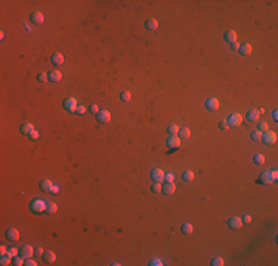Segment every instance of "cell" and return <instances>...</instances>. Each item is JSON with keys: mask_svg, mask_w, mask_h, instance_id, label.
I'll return each instance as SVG.
<instances>
[{"mask_svg": "<svg viewBox=\"0 0 278 266\" xmlns=\"http://www.w3.org/2000/svg\"><path fill=\"white\" fill-rule=\"evenodd\" d=\"M43 259H45V262H48V263H52V262H55V260H56V256H55V253H53V251H45V254H43Z\"/></svg>", "mask_w": 278, "mask_h": 266, "instance_id": "7402d4cb", "label": "cell"}, {"mask_svg": "<svg viewBox=\"0 0 278 266\" xmlns=\"http://www.w3.org/2000/svg\"><path fill=\"white\" fill-rule=\"evenodd\" d=\"M161 191H163V194H166V195L173 194L175 191H176V185H175L173 182H166V183L161 186Z\"/></svg>", "mask_w": 278, "mask_h": 266, "instance_id": "9c48e42d", "label": "cell"}, {"mask_svg": "<svg viewBox=\"0 0 278 266\" xmlns=\"http://www.w3.org/2000/svg\"><path fill=\"white\" fill-rule=\"evenodd\" d=\"M46 204L48 203H45L43 200H40V198H37V200H34L33 203H31V206H30V209L33 210L34 213H42V212H46Z\"/></svg>", "mask_w": 278, "mask_h": 266, "instance_id": "6da1fadb", "label": "cell"}, {"mask_svg": "<svg viewBox=\"0 0 278 266\" xmlns=\"http://www.w3.org/2000/svg\"><path fill=\"white\" fill-rule=\"evenodd\" d=\"M206 108H207L209 111H216V109L219 108V99H216V98H209L207 101H206Z\"/></svg>", "mask_w": 278, "mask_h": 266, "instance_id": "8fae6325", "label": "cell"}, {"mask_svg": "<svg viewBox=\"0 0 278 266\" xmlns=\"http://www.w3.org/2000/svg\"><path fill=\"white\" fill-rule=\"evenodd\" d=\"M145 28H147V30H150V31H154V30H157V28H158V21H157V19H154V18H150V19H147V22H145Z\"/></svg>", "mask_w": 278, "mask_h": 266, "instance_id": "9a60e30c", "label": "cell"}, {"mask_svg": "<svg viewBox=\"0 0 278 266\" xmlns=\"http://www.w3.org/2000/svg\"><path fill=\"white\" fill-rule=\"evenodd\" d=\"M0 263H2L3 266H8L9 263H12V256H11L9 253L3 254V256H2V259H0Z\"/></svg>", "mask_w": 278, "mask_h": 266, "instance_id": "cb8c5ba5", "label": "cell"}, {"mask_svg": "<svg viewBox=\"0 0 278 266\" xmlns=\"http://www.w3.org/2000/svg\"><path fill=\"white\" fill-rule=\"evenodd\" d=\"M231 46H232V49H234V50H238L241 44H240L238 41H234V43H231Z\"/></svg>", "mask_w": 278, "mask_h": 266, "instance_id": "7dc6e473", "label": "cell"}, {"mask_svg": "<svg viewBox=\"0 0 278 266\" xmlns=\"http://www.w3.org/2000/svg\"><path fill=\"white\" fill-rule=\"evenodd\" d=\"M151 189H153V192H160V191H161V185H160V182H154V183H153V186H151Z\"/></svg>", "mask_w": 278, "mask_h": 266, "instance_id": "d590c367", "label": "cell"}, {"mask_svg": "<svg viewBox=\"0 0 278 266\" xmlns=\"http://www.w3.org/2000/svg\"><path fill=\"white\" fill-rule=\"evenodd\" d=\"M90 112H96V114H98V112H99L98 105H92V106H90Z\"/></svg>", "mask_w": 278, "mask_h": 266, "instance_id": "f907efd6", "label": "cell"}, {"mask_svg": "<svg viewBox=\"0 0 278 266\" xmlns=\"http://www.w3.org/2000/svg\"><path fill=\"white\" fill-rule=\"evenodd\" d=\"M258 130H259V132H262V133H263V132H266V130H268V124L263 123V121H262V123H259V124H258Z\"/></svg>", "mask_w": 278, "mask_h": 266, "instance_id": "8d00e7d4", "label": "cell"}, {"mask_svg": "<svg viewBox=\"0 0 278 266\" xmlns=\"http://www.w3.org/2000/svg\"><path fill=\"white\" fill-rule=\"evenodd\" d=\"M52 186H53V183L51 180H48V179H45V180L40 182V189H42V191H51Z\"/></svg>", "mask_w": 278, "mask_h": 266, "instance_id": "603a6c76", "label": "cell"}, {"mask_svg": "<svg viewBox=\"0 0 278 266\" xmlns=\"http://www.w3.org/2000/svg\"><path fill=\"white\" fill-rule=\"evenodd\" d=\"M167 133H169V135H178V133H179V127H178L176 124H170V126L167 127Z\"/></svg>", "mask_w": 278, "mask_h": 266, "instance_id": "f546056e", "label": "cell"}, {"mask_svg": "<svg viewBox=\"0 0 278 266\" xmlns=\"http://www.w3.org/2000/svg\"><path fill=\"white\" fill-rule=\"evenodd\" d=\"M58 212V206H56V203H48L46 204V213H49V214H52V213Z\"/></svg>", "mask_w": 278, "mask_h": 266, "instance_id": "484cf974", "label": "cell"}, {"mask_svg": "<svg viewBox=\"0 0 278 266\" xmlns=\"http://www.w3.org/2000/svg\"><path fill=\"white\" fill-rule=\"evenodd\" d=\"M34 254H36V256H43V254H45V253H43V248H42V247H37L34 250Z\"/></svg>", "mask_w": 278, "mask_h": 266, "instance_id": "ee69618b", "label": "cell"}, {"mask_svg": "<svg viewBox=\"0 0 278 266\" xmlns=\"http://www.w3.org/2000/svg\"><path fill=\"white\" fill-rule=\"evenodd\" d=\"M28 136H30V139H31V141H36V139H39V132L34 129V130H33V132H31Z\"/></svg>", "mask_w": 278, "mask_h": 266, "instance_id": "f35d334b", "label": "cell"}, {"mask_svg": "<svg viewBox=\"0 0 278 266\" xmlns=\"http://www.w3.org/2000/svg\"><path fill=\"white\" fill-rule=\"evenodd\" d=\"M226 123L229 124V126H240V124L243 123V115L241 114H238V112H234V114H231L229 117H228V120H226Z\"/></svg>", "mask_w": 278, "mask_h": 266, "instance_id": "3957f363", "label": "cell"}, {"mask_svg": "<svg viewBox=\"0 0 278 266\" xmlns=\"http://www.w3.org/2000/svg\"><path fill=\"white\" fill-rule=\"evenodd\" d=\"M166 143H167V146H169V148L178 149V148L181 146V138H179L178 135H170V136L167 138Z\"/></svg>", "mask_w": 278, "mask_h": 266, "instance_id": "277c9868", "label": "cell"}, {"mask_svg": "<svg viewBox=\"0 0 278 266\" xmlns=\"http://www.w3.org/2000/svg\"><path fill=\"white\" fill-rule=\"evenodd\" d=\"M8 253H9L12 257H15V256H18V248L17 247H11L9 250H8Z\"/></svg>", "mask_w": 278, "mask_h": 266, "instance_id": "ab89813d", "label": "cell"}, {"mask_svg": "<svg viewBox=\"0 0 278 266\" xmlns=\"http://www.w3.org/2000/svg\"><path fill=\"white\" fill-rule=\"evenodd\" d=\"M76 112H77L79 115H82V114H85V112H86V106H83V105H79V106H77V109H76Z\"/></svg>", "mask_w": 278, "mask_h": 266, "instance_id": "74e56055", "label": "cell"}, {"mask_svg": "<svg viewBox=\"0 0 278 266\" xmlns=\"http://www.w3.org/2000/svg\"><path fill=\"white\" fill-rule=\"evenodd\" d=\"M253 161H255L256 164H263V163H265V155H262V154H256V155H255V158H253Z\"/></svg>", "mask_w": 278, "mask_h": 266, "instance_id": "836d02e7", "label": "cell"}, {"mask_svg": "<svg viewBox=\"0 0 278 266\" xmlns=\"http://www.w3.org/2000/svg\"><path fill=\"white\" fill-rule=\"evenodd\" d=\"M224 38H225V41H228V43H234V41H237V33L234 30H228V31H225V34H224Z\"/></svg>", "mask_w": 278, "mask_h": 266, "instance_id": "5bb4252c", "label": "cell"}, {"mask_svg": "<svg viewBox=\"0 0 278 266\" xmlns=\"http://www.w3.org/2000/svg\"><path fill=\"white\" fill-rule=\"evenodd\" d=\"M259 182L263 183V185L271 183L272 180H271V175H269V172H263V173H261V176H259Z\"/></svg>", "mask_w": 278, "mask_h": 266, "instance_id": "ffe728a7", "label": "cell"}, {"mask_svg": "<svg viewBox=\"0 0 278 266\" xmlns=\"http://www.w3.org/2000/svg\"><path fill=\"white\" fill-rule=\"evenodd\" d=\"M49 192H51V194H53V195H56L58 192H59V188H58L56 185H53L52 188H51V191H49Z\"/></svg>", "mask_w": 278, "mask_h": 266, "instance_id": "f6af8a7d", "label": "cell"}, {"mask_svg": "<svg viewBox=\"0 0 278 266\" xmlns=\"http://www.w3.org/2000/svg\"><path fill=\"white\" fill-rule=\"evenodd\" d=\"M96 118L99 123H110L111 121V112L107 111V109H101L98 114H96Z\"/></svg>", "mask_w": 278, "mask_h": 266, "instance_id": "8992f818", "label": "cell"}, {"mask_svg": "<svg viewBox=\"0 0 278 266\" xmlns=\"http://www.w3.org/2000/svg\"><path fill=\"white\" fill-rule=\"evenodd\" d=\"M182 232L185 234V235H190L192 232V225L191 223H184L182 225Z\"/></svg>", "mask_w": 278, "mask_h": 266, "instance_id": "4dcf8cb0", "label": "cell"}, {"mask_svg": "<svg viewBox=\"0 0 278 266\" xmlns=\"http://www.w3.org/2000/svg\"><path fill=\"white\" fill-rule=\"evenodd\" d=\"M0 253H2V256L6 254V253H8V248L5 247V246H2V247H0Z\"/></svg>", "mask_w": 278, "mask_h": 266, "instance_id": "816d5d0a", "label": "cell"}, {"mask_svg": "<svg viewBox=\"0 0 278 266\" xmlns=\"http://www.w3.org/2000/svg\"><path fill=\"white\" fill-rule=\"evenodd\" d=\"M130 98H132V95H130V92H129V90H124V92L120 93V99H122L123 102H129V101H130Z\"/></svg>", "mask_w": 278, "mask_h": 266, "instance_id": "4316f807", "label": "cell"}, {"mask_svg": "<svg viewBox=\"0 0 278 266\" xmlns=\"http://www.w3.org/2000/svg\"><path fill=\"white\" fill-rule=\"evenodd\" d=\"M25 265H27V266H37V262L28 257V259H27V262H25Z\"/></svg>", "mask_w": 278, "mask_h": 266, "instance_id": "7bdbcfd3", "label": "cell"}, {"mask_svg": "<svg viewBox=\"0 0 278 266\" xmlns=\"http://www.w3.org/2000/svg\"><path fill=\"white\" fill-rule=\"evenodd\" d=\"M250 138H252V141L255 142H259L262 139V132H259V130H255V132H252V135H250Z\"/></svg>", "mask_w": 278, "mask_h": 266, "instance_id": "83f0119b", "label": "cell"}, {"mask_svg": "<svg viewBox=\"0 0 278 266\" xmlns=\"http://www.w3.org/2000/svg\"><path fill=\"white\" fill-rule=\"evenodd\" d=\"M261 141H263L265 143H268V145L275 143V142H277V133H275V132H271V130H266V132L262 133Z\"/></svg>", "mask_w": 278, "mask_h": 266, "instance_id": "7a4b0ae2", "label": "cell"}, {"mask_svg": "<svg viewBox=\"0 0 278 266\" xmlns=\"http://www.w3.org/2000/svg\"><path fill=\"white\" fill-rule=\"evenodd\" d=\"M6 238L9 240V241H18L19 240V232H18V229H15V228H9V229L6 231Z\"/></svg>", "mask_w": 278, "mask_h": 266, "instance_id": "30bf717a", "label": "cell"}, {"mask_svg": "<svg viewBox=\"0 0 278 266\" xmlns=\"http://www.w3.org/2000/svg\"><path fill=\"white\" fill-rule=\"evenodd\" d=\"M241 225H243V220L240 219V217H231L229 220H228V226L231 228V229H240L241 228Z\"/></svg>", "mask_w": 278, "mask_h": 266, "instance_id": "ba28073f", "label": "cell"}, {"mask_svg": "<svg viewBox=\"0 0 278 266\" xmlns=\"http://www.w3.org/2000/svg\"><path fill=\"white\" fill-rule=\"evenodd\" d=\"M252 50H253V47H252V44H250V43L241 44V46H240V49H238V52L241 53V55H244V56L250 55V53H252Z\"/></svg>", "mask_w": 278, "mask_h": 266, "instance_id": "ac0fdd59", "label": "cell"}, {"mask_svg": "<svg viewBox=\"0 0 278 266\" xmlns=\"http://www.w3.org/2000/svg\"><path fill=\"white\" fill-rule=\"evenodd\" d=\"M37 80H39V81H42V83H45L46 80H49V74H46V72H39Z\"/></svg>", "mask_w": 278, "mask_h": 266, "instance_id": "e575fe53", "label": "cell"}, {"mask_svg": "<svg viewBox=\"0 0 278 266\" xmlns=\"http://www.w3.org/2000/svg\"><path fill=\"white\" fill-rule=\"evenodd\" d=\"M191 136V130L188 127H184V129H179V138H184V139H188Z\"/></svg>", "mask_w": 278, "mask_h": 266, "instance_id": "d4e9b609", "label": "cell"}, {"mask_svg": "<svg viewBox=\"0 0 278 266\" xmlns=\"http://www.w3.org/2000/svg\"><path fill=\"white\" fill-rule=\"evenodd\" d=\"M241 220H243V222H246V223H250V222H252V216L246 214V216H244V217L241 219Z\"/></svg>", "mask_w": 278, "mask_h": 266, "instance_id": "c3c4849f", "label": "cell"}, {"mask_svg": "<svg viewBox=\"0 0 278 266\" xmlns=\"http://www.w3.org/2000/svg\"><path fill=\"white\" fill-rule=\"evenodd\" d=\"M269 175H271V180H272V182H275V180L278 179V172H277V170H272V172H269Z\"/></svg>", "mask_w": 278, "mask_h": 266, "instance_id": "60d3db41", "label": "cell"}, {"mask_svg": "<svg viewBox=\"0 0 278 266\" xmlns=\"http://www.w3.org/2000/svg\"><path fill=\"white\" fill-rule=\"evenodd\" d=\"M182 179H184L185 182H190V180L194 179V173H192L191 170H187V172H184V173H182Z\"/></svg>", "mask_w": 278, "mask_h": 266, "instance_id": "f1b7e54d", "label": "cell"}, {"mask_svg": "<svg viewBox=\"0 0 278 266\" xmlns=\"http://www.w3.org/2000/svg\"><path fill=\"white\" fill-rule=\"evenodd\" d=\"M62 78V72L58 70H53L49 72V80L52 81V83H56V81H59Z\"/></svg>", "mask_w": 278, "mask_h": 266, "instance_id": "e0dca14e", "label": "cell"}, {"mask_svg": "<svg viewBox=\"0 0 278 266\" xmlns=\"http://www.w3.org/2000/svg\"><path fill=\"white\" fill-rule=\"evenodd\" d=\"M24 259H25V257H22V256H15V259H14V265H15V266L25 265V262H24Z\"/></svg>", "mask_w": 278, "mask_h": 266, "instance_id": "1f68e13d", "label": "cell"}, {"mask_svg": "<svg viewBox=\"0 0 278 266\" xmlns=\"http://www.w3.org/2000/svg\"><path fill=\"white\" fill-rule=\"evenodd\" d=\"M151 177H153L154 182H161V180L164 179V172H163L161 169H154V170L151 172Z\"/></svg>", "mask_w": 278, "mask_h": 266, "instance_id": "7c38bea8", "label": "cell"}, {"mask_svg": "<svg viewBox=\"0 0 278 266\" xmlns=\"http://www.w3.org/2000/svg\"><path fill=\"white\" fill-rule=\"evenodd\" d=\"M212 265L213 266H224L225 265V262H224V259H222V257H215V259L212 260Z\"/></svg>", "mask_w": 278, "mask_h": 266, "instance_id": "d6a6232c", "label": "cell"}, {"mask_svg": "<svg viewBox=\"0 0 278 266\" xmlns=\"http://www.w3.org/2000/svg\"><path fill=\"white\" fill-rule=\"evenodd\" d=\"M43 19H45V17H43L42 12H33V14H31V21H33L34 24H42Z\"/></svg>", "mask_w": 278, "mask_h": 266, "instance_id": "44dd1931", "label": "cell"}, {"mask_svg": "<svg viewBox=\"0 0 278 266\" xmlns=\"http://www.w3.org/2000/svg\"><path fill=\"white\" fill-rule=\"evenodd\" d=\"M77 99L76 98H67L65 101H64V108L67 109V111H71V112H76V109H77Z\"/></svg>", "mask_w": 278, "mask_h": 266, "instance_id": "5b68a950", "label": "cell"}, {"mask_svg": "<svg viewBox=\"0 0 278 266\" xmlns=\"http://www.w3.org/2000/svg\"><path fill=\"white\" fill-rule=\"evenodd\" d=\"M150 265H153V266H160V265H163V262L157 259V260H151V263H150Z\"/></svg>", "mask_w": 278, "mask_h": 266, "instance_id": "681fc988", "label": "cell"}, {"mask_svg": "<svg viewBox=\"0 0 278 266\" xmlns=\"http://www.w3.org/2000/svg\"><path fill=\"white\" fill-rule=\"evenodd\" d=\"M259 117H261V114H259V111H258V109H249V111H247V114H246V118H247L250 123H256V121H259Z\"/></svg>", "mask_w": 278, "mask_h": 266, "instance_id": "52a82bcc", "label": "cell"}, {"mask_svg": "<svg viewBox=\"0 0 278 266\" xmlns=\"http://www.w3.org/2000/svg\"><path fill=\"white\" fill-rule=\"evenodd\" d=\"M33 130H34V126L31 123H24L21 127H19V132H21L22 135H30Z\"/></svg>", "mask_w": 278, "mask_h": 266, "instance_id": "2e32d148", "label": "cell"}, {"mask_svg": "<svg viewBox=\"0 0 278 266\" xmlns=\"http://www.w3.org/2000/svg\"><path fill=\"white\" fill-rule=\"evenodd\" d=\"M219 127H221L222 130H226V129L229 127V124L226 123V121H221V123H219Z\"/></svg>", "mask_w": 278, "mask_h": 266, "instance_id": "bcb514c9", "label": "cell"}, {"mask_svg": "<svg viewBox=\"0 0 278 266\" xmlns=\"http://www.w3.org/2000/svg\"><path fill=\"white\" fill-rule=\"evenodd\" d=\"M52 62L55 64V65H61V64H64V56H62V53L59 52H55L52 55Z\"/></svg>", "mask_w": 278, "mask_h": 266, "instance_id": "d6986e66", "label": "cell"}, {"mask_svg": "<svg viewBox=\"0 0 278 266\" xmlns=\"http://www.w3.org/2000/svg\"><path fill=\"white\" fill-rule=\"evenodd\" d=\"M19 251H21V256H22V257H25V259L31 257V256H33V253H34V250H33L31 246H22Z\"/></svg>", "mask_w": 278, "mask_h": 266, "instance_id": "4fadbf2b", "label": "cell"}, {"mask_svg": "<svg viewBox=\"0 0 278 266\" xmlns=\"http://www.w3.org/2000/svg\"><path fill=\"white\" fill-rule=\"evenodd\" d=\"M164 180L166 182H173V173H164Z\"/></svg>", "mask_w": 278, "mask_h": 266, "instance_id": "b9f144b4", "label": "cell"}]
</instances>
